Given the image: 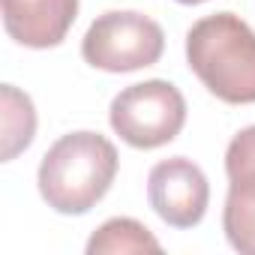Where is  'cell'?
<instances>
[{
  "mask_svg": "<svg viewBox=\"0 0 255 255\" xmlns=\"http://www.w3.org/2000/svg\"><path fill=\"white\" fill-rule=\"evenodd\" d=\"M117 168V147L99 132L78 129L60 135L45 150L36 171V186L54 213L84 216L108 195Z\"/></svg>",
  "mask_w": 255,
  "mask_h": 255,
  "instance_id": "1",
  "label": "cell"
},
{
  "mask_svg": "<svg viewBox=\"0 0 255 255\" xmlns=\"http://www.w3.org/2000/svg\"><path fill=\"white\" fill-rule=\"evenodd\" d=\"M186 63L228 105L255 102V30L234 12L198 18L186 33Z\"/></svg>",
  "mask_w": 255,
  "mask_h": 255,
  "instance_id": "2",
  "label": "cell"
},
{
  "mask_svg": "<svg viewBox=\"0 0 255 255\" xmlns=\"http://www.w3.org/2000/svg\"><path fill=\"white\" fill-rule=\"evenodd\" d=\"M108 123L129 147L156 150L174 141L186 126V99L171 81H138L111 99Z\"/></svg>",
  "mask_w": 255,
  "mask_h": 255,
  "instance_id": "3",
  "label": "cell"
},
{
  "mask_svg": "<svg viewBox=\"0 0 255 255\" xmlns=\"http://www.w3.org/2000/svg\"><path fill=\"white\" fill-rule=\"evenodd\" d=\"M165 51V33L162 27L132 9H111L99 15L84 39H81V57L102 72H135L144 66L159 63Z\"/></svg>",
  "mask_w": 255,
  "mask_h": 255,
  "instance_id": "4",
  "label": "cell"
},
{
  "mask_svg": "<svg viewBox=\"0 0 255 255\" xmlns=\"http://www.w3.org/2000/svg\"><path fill=\"white\" fill-rule=\"evenodd\" d=\"M147 201L165 225L195 228L210 204L207 174L186 156L162 159L147 174Z\"/></svg>",
  "mask_w": 255,
  "mask_h": 255,
  "instance_id": "5",
  "label": "cell"
},
{
  "mask_svg": "<svg viewBox=\"0 0 255 255\" xmlns=\"http://www.w3.org/2000/svg\"><path fill=\"white\" fill-rule=\"evenodd\" d=\"M228 198L222 231L240 255H255V123L240 129L225 150Z\"/></svg>",
  "mask_w": 255,
  "mask_h": 255,
  "instance_id": "6",
  "label": "cell"
},
{
  "mask_svg": "<svg viewBox=\"0 0 255 255\" xmlns=\"http://www.w3.org/2000/svg\"><path fill=\"white\" fill-rule=\"evenodd\" d=\"M78 18V0H3V27L24 48H57Z\"/></svg>",
  "mask_w": 255,
  "mask_h": 255,
  "instance_id": "7",
  "label": "cell"
},
{
  "mask_svg": "<svg viewBox=\"0 0 255 255\" xmlns=\"http://www.w3.org/2000/svg\"><path fill=\"white\" fill-rule=\"evenodd\" d=\"M0 117H3V162H12L18 153H24L33 138H36V108L33 99L18 90L15 84H3L0 87Z\"/></svg>",
  "mask_w": 255,
  "mask_h": 255,
  "instance_id": "8",
  "label": "cell"
},
{
  "mask_svg": "<svg viewBox=\"0 0 255 255\" xmlns=\"http://www.w3.org/2000/svg\"><path fill=\"white\" fill-rule=\"evenodd\" d=\"M117 252L120 255H126V252H162V243L138 219L114 216L90 234L87 255H117Z\"/></svg>",
  "mask_w": 255,
  "mask_h": 255,
  "instance_id": "9",
  "label": "cell"
},
{
  "mask_svg": "<svg viewBox=\"0 0 255 255\" xmlns=\"http://www.w3.org/2000/svg\"><path fill=\"white\" fill-rule=\"evenodd\" d=\"M177 3H183V6H198V3H207V0H177Z\"/></svg>",
  "mask_w": 255,
  "mask_h": 255,
  "instance_id": "10",
  "label": "cell"
}]
</instances>
